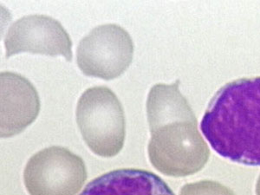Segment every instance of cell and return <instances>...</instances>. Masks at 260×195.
Masks as SVG:
<instances>
[{
  "label": "cell",
  "instance_id": "obj_1",
  "mask_svg": "<svg viewBox=\"0 0 260 195\" xmlns=\"http://www.w3.org/2000/svg\"><path fill=\"white\" fill-rule=\"evenodd\" d=\"M174 84L152 87L147 100L150 129L148 157L158 171L172 177H184L201 171L210 150L198 130L192 108Z\"/></svg>",
  "mask_w": 260,
  "mask_h": 195
},
{
  "label": "cell",
  "instance_id": "obj_2",
  "mask_svg": "<svg viewBox=\"0 0 260 195\" xmlns=\"http://www.w3.org/2000/svg\"><path fill=\"white\" fill-rule=\"evenodd\" d=\"M201 129L220 156L260 166V77H244L221 87L207 106Z\"/></svg>",
  "mask_w": 260,
  "mask_h": 195
},
{
  "label": "cell",
  "instance_id": "obj_3",
  "mask_svg": "<svg viewBox=\"0 0 260 195\" xmlns=\"http://www.w3.org/2000/svg\"><path fill=\"white\" fill-rule=\"evenodd\" d=\"M77 122L83 140L98 156H115L123 148L126 120L121 102L105 86L89 88L78 100Z\"/></svg>",
  "mask_w": 260,
  "mask_h": 195
},
{
  "label": "cell",
  "instance_id": "obj_4",
  "mask_svg": "<svg viewBox=\"0 0 260 195\" xmlns=\"http://www.w3.org/2000/svg\"><path fill=\"white\" fill-rule=\"evenodd\" d=\"M86 179L83 159L56 146L34 154L24 171V185L30 195H77Z\"/></svg>",
  "mask_w": 260,
  "mask_h": 195
},
{
  "label": "cell",
  "instance_id": "obj_5",
  "mask_svg": "<svg viewBox=\"0 0 260 195\" xmlns=\"http://www.w3.org/2000/svg\"><path fill=\"white\" fill-rule=\"evenodd\" d=\"M133 56L129 33L115 24L95 27L81 40L77 49V65L83 74L106 81L123 74Z\"/></svg>",
  "mask_w": 260,
  "mask_h": 195
},
{
  "label": "cell",
  "instance_id": "obj_6",
  "mask_svg": "<svg viewBox=\"0 0 260 195\" xmlns=\"http://www.w3.org/2000/svg\"><path fill=\"white\" fill-rule=\"evenodd\" d=\"M6 58L16 54L30 52L72 60V42L58 21L45 15L19 18L10 27L5 39Z\"/></svg>",
  "mask_w": 260,
  "mask_h": 195
},
{
  "label": "cell",
  "instance_id": "obj_7",
  "mask_svg": "<svg viewBox=\"0 0 260 195\" xmlns=\"http://www.w3.org/2000/svg\"><path fill=\"white\" fill-rule=\"evenodd\" d=\"M1 137L21 133L39 115L40 100L35 87L25 77L14 72H2Z\"/></svg>",
  "mask_w": 260,
  "mask_h": 195
},
{
  "label": "cell",
  "instance_id": "obj_8",
  "mask_svg": "<svg viewBox=\"0 0 260 195\" xmlns=\"http://www.w3.org/2000/svg\"><path fill=\"white\" fill-rule=\"evenodd\" d=\"M79 195H175L169 185L152 172L116 169L87 184Z\"/></svg>",
  "mask_w": 260,
  "mask_h": 195
},
{
  "label": "cell",
  "instance_id": "obj_9",
  "mask_svg": "<svg viewBox=\"0 0 260 195\" xmlns=\"http://www.w3.org/2000/svg\"><path fill=\"white\" fill-rule=\"evenodd\" d=\"M180 195H235L226 186L213 180H201L186 184L181 187Z\"/></svg>",
  "mask_w": 260,
  "mask_h": 195
},
{
  "label": "cell",
  "instance_id": "obj_10",
  "mask_svg": "<svg viewBox=\"0 0 260 195\" xmlns=\"http://www.w3.org/2000/svg\"><path fill=\"white\" fill-rule=\"evenodd\" d=\"M256 195H260V175L256 184Z\"/></svg>",
  "mask_w": 260,
  "mask_h": 195
}]
</instances>
